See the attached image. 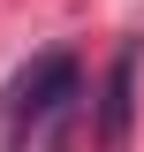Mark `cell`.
<instances>
[{
    "instance_id": "6da1fadb",
    "label": "cell",
    "mask_w": 144,
    "mask_h": 152,
    "mask_svg": "<svg viewBox=\"0 0 144 152\" xmlns=\"http://www.w3.org/2000/svg\"><path fill=\"white\" fill-rule=\"evenodd\" d=\"M76 99V53H38L31 69L8 76V91H0V114H8V129H38V122H53L61 107Z\"/></svg>"
},
{
    "instance_id": "7a4b0ae2",
    "label": "cell",
    "mask_w": 144,
    "mask_h": 152,
    "mask_svg": "<svg viewBox=\"0 0 144 152\" xmlns=\"http://www.w3.org/2000/svg\"><path fill=\"white\" fill-rule=\"evenodd\" d=\"M129 84H137V53L114 61V76H106V107H99V137H106L114 152L129 145Z\"/></svg>"
}]
</instances>
